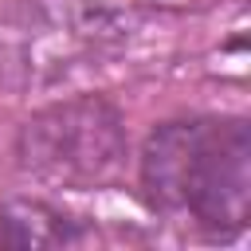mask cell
I'll return each mask as SVG.
<instances>
[{
  "instance_id": "1",
  "label": "cell",
  "mask_w": 251,
  "mask_h": 251,
  "mask_svg": "<svg viewBox=\"0 0 251 251\" xmlns=\"http://www.w3.org/2000/svg\"><path fill=\"white\" fill-rule=\"evenodd\" d=\"M145 204L212 239H231L251 212V126L243 118H176L141 145Z\"/></svg>"
},
{
  "instance_id": "2",
  "label": "cell",
  "mask_w": 251,
  "mask_h": 251,
  "mask_svg": "<svg viewBox=\"0 0 251 251\" xmlns=\"http://www.w3.org/2000/svg\"><path fill=\"white\" fill-rule=\"evenodd\" d=\"M126 153L122 118L102 98H75L35 114L16 141V157L31 176L59 184H98Z\"/></svg>"
},
{
  "instance_id": "3",
  "label": "cell",
  "mask_w": 251,
  "mask_h": 251,
  "mask_svg": "<svg viewBox=\"0 0 251 251\" xmlns=\"http://www.w3.org/2000/svg\"><path fill=\"white\" fill-rule=\"evenodd\" d=\"M82 243L78 220L43 200H0V247H71Z\"/></svg>"
}]
</instances>
